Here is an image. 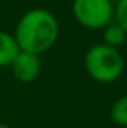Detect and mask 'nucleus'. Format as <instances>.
I'll list each match as a JSON object with an SVG mask.
<instances>
[{
  "mask_svg": "<svg viewBox=\"0 0 127 128\" xmlns=\"http://www.w3.org/2000/svg\"><path fill=\"white\" fill-rule=\"evenodd\" d=\"M114 23H117L127 32V0H119L114 6Z\"/></svg>",
  "mask_w": 127,
  "mask_h": 128,
  "instance_id": "6e6552de",
  "label": "nucleus"
},
{
  "mask_svg": "<svg viewBox=\"0 0 127 128\" xmlns=\"http://www.w3.org/2000/svg\"><path fill=\"white\" fill-rule=\"evenodd\" d=\"M13 76L20 83H33L41 73V55L20 50L10 65Z\"/></svg>",
  "mask_w": 127,
  "mask_h": 128,
  "instance_id": "20e7f679",
  "label": "nucleus"
},
{
  "mask_svg": "<svg viewBox=\"0 0 127 128\" xmlns=\"http://www.w3.org/2000/svg\"><path fill=\"white\" fill-rule=\"evenodd\" d=\"M20 50L21 49H20L15 36L7 31H0V68L12 65Z\"/></svg>",
  "mask_w": 127,
  "mask_h": 128,
  "instance_id": "39448f33",
  "label": "nucleus"
},
{
  "mask_svg": "<svg viewBox=\"0 0 127 128\" xmlns=\"http://www.w3.org/2000/svg\"><path fill=\"white\" fill-rule=\"evenodd\" d=\"M109 115L116 125L127 126V96H121L112 102Z\"/></svg>",
  "mask_w": 127,
  "mask_h": 128,
  "instance_id": "0eeeda50",
  "label": "nucleus"
},
{
  "mask_svg": "<svg viewBox=\"0 0 127 128\" xmlns=\"http://www.w3.org/2000/svg\"><path fill=\"white\" fill-rule=\"evenodd\" d=\"M13 36L21 50L41 55L51 50L57 42L59 21L46 8L28 10L16 23Z\"/></svg>",
  "mask_w": 127,
  "mask_h": 128,
  "instance_id": "f257e3e1",
  "label": "nucleus"
},
{
  "mask_svg": "<svg viewBox=\"0 0 127 128\" xmlns=\"http://www.w3.org/2000/svg\"><path fill=\"white\" fill-rule=\"evenodd\" d=\"M103 29H104V32H103V42H104V44L119 49V47L125 42L127 32L117 24V23H112L111 21L108 26H104Z\"/></svg>",
  "mask_w": 127,
  "mask_h": 128,
  "instance_id": "423d86ee",
  "label": "nucleus"
},
{
  "mask_svg": "<svg viewBox=\"0 0 127 128\" xmlns=\"http://www.w3.org/2000/svg\"><path fill=\"white\" fill-rule=\"evenodd\" d=\"M72 12L77 21L90 29H103L114 18L111 0H73Z\"/></svg>",
  "mask_w": 127,
  "mask_h": 128,
  "instance_id": "7ed1b4c3",
  "label": "nucleus"
},
{
  "mask_svg": "<svg viewBox=\"0 0 127 128\" xmlns=\"http://www.w3.org/2000/svg\"><path fill=\"white\" fill-rule=\"evenodd\" d=\"M0 128H12V126L7 125V123H0Z\"/></svg>",
  "mask_w": 127,
  "mask_h": 128,
  "instance_id": "1a4fd4ad",
  "label": "nucleus"
},
{
  "mask_svg": "<svg viewBox=\"0 0 127 128\" xmlns=\"http://www.w3.org/2000/svg\"><path fill=\"white\" fill-rule=\"evenodd\" d=\"M85 68L91 80L103 84L114 83L124 72V58L119 49L108 44H96L90 47L85 55Z\"/></svg>",
  "mask_w": 127,
  "mask_h": 128,
  "instance_id": "f03ea898",
  "label": "nucleus"
}]
</instances>
